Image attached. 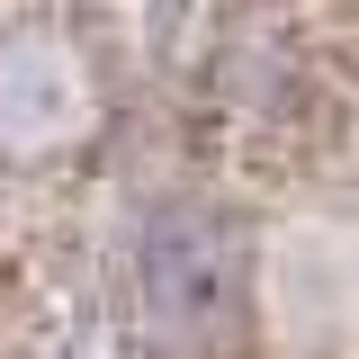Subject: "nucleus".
<instances>
[{"mask_svg":"<svg viewBox=\"0 0 359 359\" xmlns=\"http://www.w3.org/2000/svg\"><path fill=\"white\" fill-rule=\"evenodd\" d=\"M117 18L126 0H0V359L99 261L81 207L99 198Z\"/></svg>","mask_w":359,"mask_h":359,"instance_id":"f257e3e1","label":"nucleus"}]
</instances>
